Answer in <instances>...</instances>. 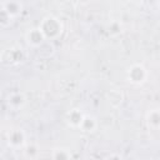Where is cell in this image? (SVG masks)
I'll return each instance as SVG.
<instances>
[{"label":"cell","mask_w":160,"mask_h":160,"mask_svg":"<svg viewBox=\"0 0 160 160\" xmlns=\"http://www.w3.org/2000/svg\"><path fill=\"white\" fill-rule=\"evenodd\" d=\"M50 22H51V26H50L48 19H44L41 28H39V29L41 30V32L44 34L45 38H49V36H50V38H54V36L59 35L60 31H61V25H60V22L58 21V19L50 16Z\"/></svg>","instance_id":"obj_1"},{"label":"cell","mask_w":160,"mask_h":160,"mask_svg":"<svg viewBox=\"0 0 160 160\" xmlns=\"http://www.w3.org/2000/svg\"><path fill=\"white\" fill-rule=\"evenodd\" d=\"M142 70H145L142 66H139V65H136V66H132L130 70H129V81H131V82H141V81H144L142 79L145 78V74H140L139 75V72L140 71H142Z\"/></svg>","instance_id":"obj_2"},{"label":"cell","mask_w":160,"mask_h":160,"mask_svg":"<svg viewBox=\"0 0 160 160\" xmlns=\"http://www.w3.org/2000/svg\"><path fill=\"white\" fill-rule=\"evenodd\" d=\"M10 142L12 145H21L24 142V134L21 131H12L11 135H10Z\"/></svg>","instance_id":"obj_4"},{"label":"cell","mask_w":160,"mask_h":160,"mask_svg":"<svg viewBox=\"0 0 160 160\" xmlns=\"http://www.w3.org/2000/svg\"><path fill=\"white\" fill-rule=\"evenodd\" d=\"M45 39L44 34L41 32L40 29H32L28 32V41L29 44H32V45H39L42 42V40Z\"/></svg>","instance_id":"obj_3"},{"label":"cell","mask_w":160,"mask_h":160,"mask_svg":"<svg viewBox=\"0 0 160 160\" xmlns=\"http://www.w3.org/2000/svg\"><path fill=\"white\" fill-rule=\"evenodd\" d=\"M5 8H11V10L6 11L8 15H16L19 11H20V5L16 2V1H10L5 5Z\"/></svg>","instance_id":"obj_5"}]
</instances>
